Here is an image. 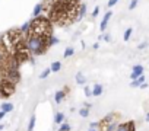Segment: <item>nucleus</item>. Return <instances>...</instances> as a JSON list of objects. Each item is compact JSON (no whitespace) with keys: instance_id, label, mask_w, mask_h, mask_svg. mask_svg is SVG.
<instances>
[{"instance_id":"f257e3e1","label":"nucleus","mask_w":149,"mask_h":131,"mask_svg":"<svg viewBox=\"0 0 149 131\" xmlns=\"http://www.w3.org/2000/svg\"><path fill=\"white\" fill-rule=\"evenodd\" d=\"M26 47L31 52V55H42L48 48V38L44 35H37V34H28L26 37Z\"/></svg>"},{"instance_id":"f03ea898","label":"nucleus","mask_w":149,"mask_h":131,"mask_svg":"<svg viewBox=\"0 0 149 131\" xmlns=\"http://www.w3.org/2000/svg\"><path fill=\"white\" fill-rule=\"evenodd\" d=\"M28 34H37V35H44V37H51V22L48 18L38 16L29 21V32Z\"/></svg>"},{"instance_id":"7ed1b4c3","label":"nucleus","mask_w":149,"mask_h":131,"mask_svg":"<svg viewBox=\"0 0 149 131\" xmlns=\"http://www.w3.org/2000/svg\"><path fill=\"white\" fill-rule=\"evenodd\" d=\"M15 90H16V85L15 83L2 79V82H0V98L8 99V98H10L15 93Z\"/></svg>"},{"instance_id":"20e7f679","label":"nucleus","mask_w":149,"mask_h":131,"mask_svg":"<svg viewBox=\"0 0 149 131\" xmlns=\"http://www.w3.org/2000/svg\"><path fill=\"white\" fill-rule=\"evenodd\" d=\"M2 79H5V80H8V82H12V83L16 85V83L21 80L19 70H18V69H5Z\"/></svg>"},{"instance_id":"39448f33","label":"nucleus","mask_w":149,"mask_h":131,"mask_svg":"<svg viewBox=\"0 0 149 131\" xmlns=\"http://www.w3.org/2000/svg\"><path fill=\"white\" fill-rule=\"evenodd\" d=\"M143 66H140V64H136V66H133V69H132V74H130V79L132 80H136L137 77H140L142 74H143Z\"/></svg>"},{"instance_id":"423d86ee","label":"nucleus","mask_w":149,"mask_h":131,"mask_svg":"<svg viewBox=\"0 0 149 131\" xmlns=\"http://www.w3.org/2000/svg\"><path fill=\"white\" fill-rule=\"evenodd\" d=\"M67 92H69V86H66V88L61 89V90H57L56 95H54V102H56V103H61V102L64 101Z\"/></svg>"},{"instance_id":"0eeeda50","label":"nucleus","mask_w":149,"mask_h":131,"mask_svg":"<svg viewBox=\"0 0 149 131\" xmlns=\"http://www.w3.org/2000/svg\"><path fill=\"white\" fill-rule=\"evenodd\" d=\"M111 16H113V12H111V10H108V12L105 13V16L102 18V21H101V23H100V31H101V32H104V31H105V28H107V25H108V22H110Z\"/></svg>"},{"instance_id":"6e6552de","label":"nucleus","mask_w":149,"mask_h":131,"mask_svg":"<svg viewBox=\"0 0 149 131\" xmlns=\"http://www.w3.org/2000/svg\"><path fill=\"white\" fill-rule=\"evenodd\" d=\"M113 121H117V119H116V114H114V112H111V114L105 115V117L100 121V124H101V127H104V125H107V124H110V122H113ZM101 127H100V128H101Z\"/></svg>"},{"instance_id":"1a4fd4ad","label":"nucleus","mask_w":149,"mask_h":131,"mask_svg":"<svg viewBox=\"0 0 149 131\" xmlns=\"http://www.w3.org/2000/svg\"><path fill=\"white\" fill-rule=\"evenodd\" d=\"M8 51H6V48L2 45V42H0V67L6 63V60H8Z\"/></svg>"},{"instance_id":"9d476101","label":"nucleus","mask_w":149,"mask_h":131,"mask_svg":"<svg viewBox=\"0 0 149 131\" xmlns=\"http://www.w3.org/2000/svg\"><path fill=\"white\" fill-rule=\"evenodd\" d=\"M85 15H86V5H85V3H81L79 8H78V16H76V21L82 19Z\"/></svg>"},{"instance_id":"9b49d317","label":"nucleus","mask_w":149,"mask_h":131,"mask_svg":"<svg viewBox=\"0 0 149 131\" xmlns=\"http://www.w3.org/2000/svg\"><path fill=\"white\" fill-rule=\"evenodd\" d=\"M44 10V3H38V5H35V8H34V10H32V16L34 18H38V16H41V12Z\"/></svg>"},{"instance_id":"f8f14e48","label":"nucleus","mask_w":149,"mask_h":131,"mask_svg":"<svg viewBox=\"0 0 149 131\" xmlns=\"http://www.w3.org/2000/svg\"><path fill=\"white\" fill-rule=\"evenodd\" d=\"M102 92H104L102 85H100V83L94 85V88H92V96H101V95H102Z\"/></svg>"},{"instance_id":"ddd939ff","label":"nucleus","mask_w":149,"mask_h":131,"mask_svg":"<svg viewBox=\"0 0 149 131\" xmlns=\"http://www.w3.org/2000/svg\"><path fill=\"white\" fill-rule=\"evenodd\" d=\"M117 127H118V121H113V122H110V124H107V125H104V127H101V128H102L104 131H116Z\"/></svg>"},{"instance_id":"4468645a","label":"nucleus","mask_w":149,"mask_h":131,"mask_svg":"<svg viewBox=\"0 0 149 131\" xmlns=\"http://www.w3.org/2000/svg\"><path fill=\"white\" fill-rule=\"evenodd\" d=\"M0 111H3V112H12L13 111V103L10 102H3L2 105H0Z\"/></svg>"},{"instance_id":"2eb2a0df","label":"nucleus","mask_w":149,"mask_h":131,"mask_svg":"<svg viewBox=\"0 0 149 131\" xmlns=\"http://www.w3.org/2000/svg\"><path fill=\"white\" fill-rule=\"evenodd\" d=\"M60 69H61V63H60V61H53L51 66H50V70H51L53 73H57Z\"/></svg>"},{"instance_id":"dca6fc26","label":"nucleus","mask_w":149,"mask_h":131,"mask_svg":"<svg viewBox=\"0 0 149 131\" xmlns=\"http://www.w3.org/2000/svg\"><path fill=\"white\" fill-rule=\"evenodd\" d=\"M54 122L58 124V125L63 124V122H64V114H63V112H57V114L54 115Z\"/></svg>"},{"instance_id":"f3484780","label":"nucleus","mask_w":149,"mask_h":131,"mask_svg":"<svg viewBox=\"0 0 149 131\" xmlns=\"http://www.w3.org/2000/svg\"><path fill=\"white\" fill-rule=\"evenodd\" d=\"M74 79H76V83H78V85H85V82H86V77H85L82 73H78Z\"/></svg>"},{"instance_id":"a211bd4d","label":"nucleus","mask_w":149,"mask_h":131,"mask_svg":"<svg viewBox=\"0 0 149 131\" xmlns=\"http://www.w3.org/2000/svg\"><path fill=\"white\" fill-rule=\"evenodd\" d=\"M19 31H21V32H22V34L26 37V35H28V32H29V21H28V22H25V23H24V25L19 28Z\"/></svg>"},{"instance_id":"6ab92c4d","label":"nucleus","mask_w":149,"mask_h":131,"mask_svg":"<svg viewBox=\"0 0 149 131\" xmlns=\"http://www.w3.org/2000/svg\"><path fill=\"white\" fill-rule=\"evenodd\" d=\"M35 121H37V118H35V115H32V117L29 118V122H28V131H34V128H35Z\"/></svg>"},{"instance_id":"aec40b11","label":"nucleus","mask_w":149,"mask_h":131,"mask_svg":"<svg viewBox=\"0 0 149 131\" xmlns=\"http://www.w3.org/2000/svg\"><path fill=\"white\" fill-rule=\"evenodd\" d=\"M132 34H133V29H132V28H127V29L124 31L123 39H124V41H129V39H130V37H132Z\"/></svg>"},{"instance_id":"412c9836","label":"nucleus","mask_w":149,"mask_h":131,"mask_svg":"<svg viewBox=\"0 0 149 131\" xmlns=\"http://www.w3.org/2000/svg\"><path fill=\"white\" fill-rule=\"evenodd\" d=\"M73 54H74V50H73L72 47H67V48L64 50V54H63V57H64V58H67V57H72Z\"/></svg>"},{"instance_id":"4be33fe9","label":"nucleus","mask_w":149,"mask_h":131,"mask_svg":"<svg viewBox=\"0 0 149 131\" xmlns=\"http://www.w3.org/2000/svg\"><path fill=\"white\" fill-rule=\"evenodd\" d=\"M79 115H81L82 118H86V117H89V109H88V108H85V106H82V108L79 109Z\"/></svg>"},{"instance_id":"5701e85b","label":"nucleus","mask_w":149,"mask_h":131,"mask_svg":"<svg viewBox=\"0 0 149 131\" xmlns=\"http://www.w3.org/2000/svg\"><path fill=\"white\" fill-rule=\"evenodd\" d=\"M58 131H70V124L69 122H63L58 125Z\"/></svg>"},{"instance_id":"b1692460","label":"nucleus","mask_w":149,"mask_h":131,"mask_svg":"<svg viewBox=\"0 0 149 131\" xmlns=\"http://www.w3.org/2000/svg\"><path fill=\"white\" fill-rule=\"evenodd\" d=\"M116 131H129V122H123V124H118L117 130Z\"/></svg>"},{"instance_id":"393cba45","label":"nucleus","mask_w":149,"mask_h":131,"mask_svg":"<svg viewBox=\"0 0 149 131\" xmlns=\"http://www.w3.org/2000/svg\"><path fill=\"white\" fill-rule=\"evenodd\" d=\"M56 44H58V39H57V37L51 35V37L48 38V45H50V47H53V45H56Z\"/></svg>"},{"instance_id":"a878e982","label":"nucleus","mask_w":149,"mask_h":131,"mask_svg":"<svg viewBox=\"0 0 149 131\" xmlns=\"http://www.w3.org/2000/svg\"><path fill=\"white\" fill-rule=\"evenodd\" d=\"M50 73H51L50 67H48V69H45V70H42V73L40 74V79H47V77L50 76Z\"/></svg>"},{"instance_id":"bb28decb","label":"nucleus","mask_w":149,"mask_h":131,"mask_svg":"<svg viewBox=\"0 0 149 131\" xmlns=\"http://www.w3.org/2000/svg\"><path fill=\"white\" fill-rule=\"evenodd\" d=\"M137 3H139V0H132L130 5H129V10H133V9L137 6Z\"/></svg>"},{"instance_id":"cd10ccee","label":"nucleus","mask_w":149,"mask_h":131,"mask_svg":"<svg viewBox=\"0 0 149 131\" xmlns=\"http://www.w3.org/2000/svg\"><path fill=\"white\" fill-rule=\"evenodd\" d=\"M84 90H85V95H86V96H92V89H91L89 86H85Z\"/></svg>"},{"instance_id":"c85d7f7f","label":"nucleus","mask_w":149,"mask_h":131,"mask_svg":"<svg viewBox=\"0 0 149 131\" xmlns=\"http://www.w3.org/2000/svg\"><path fill=\"white\" fill-rule=\"evenodd\" d=\"M117 2H118V0H108V8H113V6H116L117 5Z\"/></svg>"},{"instance_id":"c756f323","label":"nucleus","mask_w":149,"mask_h":131,"mask_svg":"<svg viewBox=\"0 0 149 131\" xmlns=\"http://www.w3.org/2000/svg\"><path fill=\"white\" fill-rule=\"evenodd\" d=\"M130 86H132V88H139V86H140V83H139V82H137V79H136V80H132Z\"/></svg>"},{"instance_id":"7c9ffc66","label":"nucleus","mask_w":149,"mask_h":131,"mask_svg":"<svg viewBox=\"0 0 149 131\" xmlns=\"http://www.w3.org/2000/svg\"><path fill=\"white\" fill-rule=\"evenodd\" d=\"M102 39H104L105 42H110V41H111V37H110V34H105V35H102Z\"/></svg>"},{"instance_id":"2f4dec72","label":"nucleus","mask_w":149,"mask_h":131,"mask_svg":"<svg viewBox=\"0 0 149 131\" xmlns=\"http://www.w3.org/2000/svg\"><path fill=\"white\" fill-rule=\"evenodd\" d=\"M98 13H100V8L97 6V8L94 9V12H92V16H94V18H97V16H98Z\"/></svg>"},{"instance_id":"473e14b6","label":"nucleus","mask_w":149,"mask_h":131,"mask_svg":"<svg viewBox=\"0 0 149 131\" xmlns=\"http://www.w3.org/2000/svg\"><path fill=\"white\" fill-rule=\"evenodd\" d=\"M148 47V42H142V44H139V50H143V48H146Z\"/></svg>"},{"instance_id":"72a5a7b5","label":"nucleus","mask_w":149,"mask_h":131,"mask_svg":"<svg viewBox=\"0 0 149 131\" xmlns=\"http://www.w3.org/2000/svg\"><path fill=\"white\" fill-rule=\"evenodd\" d=\"M84 106L89 109V108H92V103H91V102H85V103H84Z\"/></svg>"},{"instance_id":"f704fd0d","label":"nucleus","mask_w":149,"mask_h":131,"mask_svg":"<svg viewBox=\"0 0 149 131\" xmlns=\"http://www.w3.org/2000/svg\"><path fill=\"white\" fill-rule=\"evenodd\" d=\"M139 88H140V89H146V88H148V83L145 82V83H142V85H140Z\"/></svg>"},{"instance_id":"c9c22d12","label":"nucleus","mask_w":149,"mask_h":131,"mask_svg":"<svg viewBox=\"0 0 149 131\" xmlns=\"http://www.w3.org/2000/svg\"><path fill=\"white\" fill-rule=\"evenodd\" d=\"M5 115H6V112H3V111H0V119H3V118H5Z\"/></svg>"},{"instance_id":"e433bc0d","label":"nucleus","mask_w":149,"mask_h":131,"mask_svg":"<svg viewBox=\"0 0 149 131\" xmlns=\"http://www.w3.org/2000/svg\"><path fill=\"white\" fill-rule=\"evenodd\" d=\"M94 48H95V50H98V48H100V44H98V42H97V44H94Z\"/></svg>"},{"instance_id":"4c0bfd02","label":"nucleus","mask_w":149,"mask_h":131,"mask_svg":"<svg viewBox=\"0 0 149 131\" xmlns=\"http://www.w3.org/2000/svg\"><path fill=\"white\" fill-rule=\"evenodd\" d=\"M146 121H148V122H149V112H148V114H146Z\"/></svg>"},{"instance_id":"58836bf2","label":"nucleus","mask_w":149,"mask_h":131,"mask_svg":"<svg viewBox=\"0 0 149 131\" xmlns=\"http://www.w3.org/2000/svg\"><path fill=\"white\" fill-rule=\"evenodd\" d=\"M89 131H98L97 128H89Z\"/></svg>"},{"instance_id":"ea45409f","label":"nucleus","mask_w":149,"mask_h":131,"mask_svg":"<svg viewBox=\"0 0 149 131\" xmlns=\"http://www.w3.org/2000/svg\"><path fill=\"white\" fill-rule=\"evenodd\" d=\"M0 130H3V125L2 124H0Z\"/></svg>"}]
</instances>
